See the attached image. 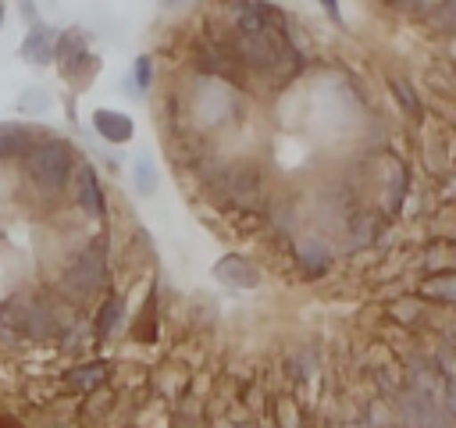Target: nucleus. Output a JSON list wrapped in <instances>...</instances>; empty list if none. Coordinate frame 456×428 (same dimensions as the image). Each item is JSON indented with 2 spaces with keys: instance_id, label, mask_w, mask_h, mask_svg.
<instances>
[{
  "instance_id": "nucleus-1",
  "label": "nucleus",
  "mask_w": 456,
  "mask_h": 428,
  "mask_svg": "<svg viewBox=\"0 0 456 428\" xmlns=\"http://www.w3.org/2000/svg\"><path fill=\"white\" fill-rule=\"evenodd\" d=\"M78 171V153L68 139H57L53 132L43 136L21 160H18V189L39 203V210L53 214Z\"/></svg>"
},
{
  "instance_id": "nucleus-2",
  "label": "nucleus",
  "mask_w": 456,
  "mask_h": 428,
  "mask_svg": "<svg viewBox=\"0 0 456 428\" xmlns=\"http://www.w3.org/2000/svg\"><path fill=\"white\" fill-rule=\"evenodd\" d=\"M103 285H107V239L103 235H89L82 250H75L68 260L57 264L53 282H50V289L71 310L89 303Z\"/></svg>"
},
{
  "instance_id": "nucleus-3",
  "label": "nucleus",
  "mask_w": 456,
  "mask_h": 428,
  "mask_svg": "<svg viewBox=\"0 0 456 428\" xmlns=\"http://www.w3.org/2000/svg\"><path fill=\"white\" fill-rule=\"evenodd\" d=\"M71 203L82 218H93L100 221L107 214V200H103V185H100V175L89 168V164H78L75 178H71Z\"/></svg>"
},
{
  "instance_id": "nucleus-4",
  "label": "nucleus",
  "mask_w": 456,
  "mask_h": 428,
  "mask_svg": "<svg viewBox=\"0 0 456 428\" xmlns=\"http://www.w3.org/2000/svg\"><path fill=\"white\" fill-rule=\"evenodd\" d=\"M43 136H50V132L32 121H0V164L14 168Z\"/></svg>"
},
{
  "instance_id": "nucleus-5",
  "label": "nucleus",
  "mask_w": 456,
  "mask_h": 428,
  "mask_svg": "<svg viewBox=\"0 0 456 428\" xmlns=\"http://www.w3.org/2000/svg\"><path fill=\"white\" fill-rule=\"evenodd\" d=\"M232 21H235V32H260V29L285 25V18L267 0H232Z\"/></svg>"
},
{
  "instance_id": "nucleus-6",
  "label": "nucleus",
  "mask_w": 456,
  "mask_h": 428,
  "mask_svg": "<svg viewBox=\"0 0 456 428\" xmlns=\"http://www.w3.org/2000/svg\"><path fill=\"white\" fill-rule=\"evenodd\" d=\"M53 39H57V29H50V25H43V21H32L28 25V32H25V39H21V57L32 64V68H46V64H53Z\"/></svg>"
},
{
  "instance_id": "nucleus-7",
  "label": "nucleus",
  "mask_w": 456,
  "mask_h": 428,
  "mask_svg": "<svg viewBox=\"0 0 456 428\" xmlns=\"http://www.w3.org/2000/svg\"><path fill=\"white\" fill-rule=\"evenodd\" d=\"M214 278L221 285H235V289H253L260 282V271L242 257V253H228L214 264Z\"/></svg>"
},
{
  "instance_id": "nucleus-8",
  "label": "nucleus",
  "mask_w": 456,
  "mask_h": 428,
  "mask_svg": "<svg viewBox=\"0 0 456 428\" xmlns=\"http://www.w3.org/2000/svg\"><path fill=\"white\" fill-rule=\"evenodd\" d=\"M93 128L100 132V139H103V143H128V139H132V132H135L132 118H128V114H121V111H110V107L93 111Z\"/></svg>"
},
{
  "instance_id": "nucleus-9",
  "label": "nucleus",
  "mask_w": 456,
  "mask_h": 428,
  "mask_svg": "<svg viewBox=\"0 0 456 428\" xmlns=\"http://www.w3.org/2000/svg\"><path fill=\"white\" fill-rule=\"evenodd\" d=\"M228 193L239 207H253L260 200V168L253 164H239L232 175H228Z\"/></svg>"
},
{
  "instance_id": "nucleus-10",
  "label": "nucleus",
  "mask_w": 456,
  "mask_h": 428,
  "mask_svg": "<svg viewBox=\"0 0 456 428\" xmlns=\"http://www.w3.org/2000/svg\"><path fill=\"white\" fill-rule=\"evenodd\" d=\"M103 382H107V364H103V360L78 364V367H71V371L64 374V385H68L71 392H93V389H100Z\"/></svg>"
},
{
  "instance_id": "nucleus-11",
  "label": "nucleus",
  "mask_w": 456,
  "mask_h": 428,
  "mask_svg": "<svg viewBox=\"0 0 456 428\" xmlns=\"http://www.w3.org/2000/svg\"><path fill=\"white\" fill-rule=\"evenodd\" d=\"M57 68H61L64 82H71V86H78V89H82V86L96 75L100 57H96V54H89V50H82V54H75V57H68V61H57Z\"/></svg>"
},
{
  "instance_id": "nucleus-12",
  "label": "nucleus",
  "mask_w": 456,
  "mask_h": 428,
  "mask_svg": "<svg viewBox=\"0 0 456 428\" xmlns=\"http://www.w3.org/2000/svg\"><path fill=\"white\" fill-rule=\"evenodd\" d=\"M121 317H125V303H121V296H107V300L100 303V310H96V321H93L96 339H100V342L110 339V332L121 325Z\"/></svg>"
},
{
  "instance_id": "nucleus-13",
  "label": "nucleus",
  "mask_w": 456,
  "mask_h": 428,
  "mask_svg": "<svg viewBox=\"0 0 456 428\" xmlns=\"http://www.w3.org/2000/svg\"><path fill=\"white\" fill-rule=\"evenodd\" d=\"M410 421L417 424V428H445L449 424V417L431 403V399H410Z\"/></svg>"
},
{
  "instance_id": "nucleus-14",
  "label": "nucleus",
  "mask_w": 456,
  "mask_h": 428,
  "mask_svg": "<svg viewBox=\"0 0 456 428\" xmlns=\"http://www.w3.org/2000/svg\"><path fill=\"white\" fill-rule=\"evenodd\" d=\"M128 86H132V96H142V93L153 86V57H150V54H139V57H135Z\"/></svg>"
},
{
  "instance_id": "nucleus-15",
  "label": "nucleus",
  "mask_w": 456,
  "mask_h": 428,
  "mask_svg": "<svg viewBox=\"0 0 456 428\" xmlns=\"http://www.w3.org/2000/svg\"><path fill=\"white\" fill-rule=\"evenodd\" d=\"M132 178H135V189L142 193V196H153L157 193V168H153V160L142 153V157H135V164H132Z\"/></svg>"
},
{
  "instance_id": "nucleus-16",
  "label": "nucleus",
  "mask_w": 456,
  "mask_h": 428,
  "mask_svg": "<svg viewBox=\"0 0 456 428\" xmlns=\"http://www.w3.org/2000/svg\"><path fill=\"white\" fill-rule=\"evenodd\" d=\"M18 285V264H14V253L4 246V235H0V300L11 296Z\"/></svg>"
},
{
  "instance_id": "nucleus-17",
  "label": "nucleus",
  "mask_w": 456,
  "mask_h": 428,
  "mask_svg": "<svg viewBox=\"0 0 456 428\" xmlns=\"http://www.w3.org/2000/svg\"><path fill=\"white\" fill-rule=\"evenodd\" d=\"M388 86H392L395 103H399L406 114H420V100H417V93H413V86H410L406 78H388Z\"/></svg>"
},
{
  "instance_id": "nucleus-18",
  "label": "nucleus",
  "mask_w": 456,
  "mask_h": 428,
  "mask_svg": "<svg viewBox=\"0 0 456 428\" xmlns=\"http://www.w3.org/2000/svg\"><path fill=\"white\" fill-rule=\"evenodd\" d=\"M299 260H303L306 275H324V271H328V250L317 246V243H306V246L299 250Z\"/></svg>"
},
{
  "instance_id": "nucleus-19",
  "label": "nucleus",
  "mask_w": 456,
  "mask_h": 428,
  "mask_svg": "<svg viewBox=\"0 0 456 428\" xmlns=\"http://www.w3.org/2000/svg\"><path fill=\"white\" fill-rule=\"evenodd\" d=\"M431 25L438 32H445V36H456V0H442L435 7V14H431Z\"/></svg>"
},
{
  "instance_id": "nucleus-20",
  "label": "nucleus",
  "mask_w": 456,
  "mask_h": 428,
  "mask_svg": "<svg viewBox=\"0 0 456 428\" xmlns=\"http://www.w3.org/2000/svg\"><path fill=\"white\" fill-rule=\"evenodd\" d=\"M424 292L428 296H435V300H456V275H438V278H431L428 285H424Z\"/></svg>"
},
{
  "instance_id": "nucleus-21",
  "label": "nucleus",
  "mask_w": 456,
  "mask_h": 428,
  "mask_svg": "<svg viewBox=\"0 0 456 428\" xmlns=\"http://www.w3.org/2000/svg\"><path fill=\"white\" fill-rule=\"evenodd\" d=\"M14 196H18V178H14L11 164H0V214L14 203Z\"/></svg>"
},
{
  "instance_id": "nucleus-22",
  "label": "nucleus",
  "mask_w": 456,
  "mask_h": 428,
  "mask_svg": "<svg viewBox=\"0 0 456 428\" xmlns=\"http://www.w3.org/2000/svg\"><path fill=\"white\" fill-rule=\"evenodd\" d=\"M46 103H50V96H46L43 89H25V93H21V100H18L21 114H32V107H39V111H43Z\"/></svg>"
},
{
  "instance_id": "nucleus-23",
  "label": "nucleus",
  "mask_w": 456,
  "mask_h": 428,
  "mask_svg": "<svg viewBox=\"0 0 456 428\" xmlns=\"http://www.w3.org/2000/svg\"><path fill=\"white\" fill-rule=\"evenodd\" d=\"M381 4H388L392 11H403V14H417L420 11V0H381Z\"/></svg>"
},
{
  "instance_id": "nucleus-24",
  "label": "nucleus",
  "mask_w": 456,
  "mask_h": 428,
  "mask_svg": "<svg viewBox=\"0 0 456 428\" xmlns=\"http://www.w3.org/2000/svg\"><path fill=\"white\" fill-rule=\"evenodd\" d=\"M18 11H21V18L32 25L36 21V7H32V0H18Z\"/></svg>"
},
{
  "instance_id": "nucleus-25",
  "label": "nucleus",
  "mask_w": 456,
  "mask_h": 428,
  "mask_svg": "<svg viewBox=\"0 0 456 428\" xmlns=\"http://www.w3.org/2000/svg\"><path fill=\"white\" fill-rule=\"evenodd\" d=\"M0 428H25V424H21L18 417H7V414H4V417H0Z\"/></svg>"
},
{
  "instance_id": "nucleus-26",
  "label": "nucleus",
  "mask_w": 456,
  "mask_h": 428,
  "mask_svg": "<svg viewBox=\"0 0 456 428\" xmlns=\"http://www.w3.org/2000/svg\"><path fill=\"white\" fill-rule=\"evenodd\" d=\"M449 414H456V382L449 385Z\"/></svg>"
},
{
  "instance_id": "nucleus-27",
  "label": "nucleus",
  "mask_w": 456,
  "mask_h": 428,
  "mask_svg": "<svg viewBox=\"0 0 456 428\" xmlns=\"http://www.w3.org/2000/svg\"><path fill=\"white\" fill-rule=\"evenodd\" d=\"M321 4H324V11H328L331 18H338V7H335V0H321Z\"/></svg>"
},
{
  "instance_id": "nucleus-28",
  "label": "nucleus",
  "mask_w": 456,
  "mask_h": 428,
  "mask_svg": "<svg viewBox=\"0 0 456 428\" xmlns=\"http://www.w3.org/2000/svg\"><path fill=\"white\" fill-rule=\"evenodd\" d=\"M164 7H178V4H185V0H160Z\"/></svg>"
},
{
  "instance_id": "nucleus-29",
  "label": "nucleus",
  "mask_w": 456,
  "mask_h": 428,
  "mask_svg": "<svg viewBox=\"0 0 456 428\" xmlns=\"http://www.w3.org/2000/svg\"><path fill=\"white\" fill-rule=\"evenodd\" d=\"M46 428H68V424H46Z\"/></svg>"
},
{
  "instance_id": "nucleus-30",
  "label": "nucleus",
  "mask_w": 456,
  "mask_h": 428,
  "mask_svg": "<svg viewBox=\"0 0 456 428\" xmlns=\"http://www.w3.org/2000/svg\"><path fill=\"white\" fill-rule=\"evenodd\" d=\"M0 25H4V4H0Z\"/></svg>"
}]
</instances>
